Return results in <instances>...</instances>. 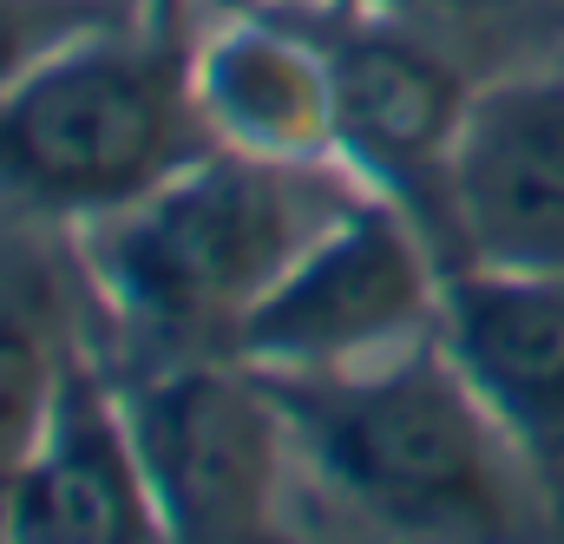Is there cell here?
<instances>
[{
	"mask_svg": "<svg viewBox=\"0 0 564 544\" xmlns=\"http://www.w3.org/2000/svg\"><path fill=\"white\" fill-rule=\"evenodd\" d=\"M263 381L295 459L381 544H564L558 492L440 335L368 368Z\"/></svg>",
	"mask_w": 564,
	"mask_h": 544,
	"instance_id": "6da1fadb",
	"label": "cell"
},
{
	"mask_svg": "<svg viewBox=\"0 0 564 544\" xmlns=\"http://www.w3.org/2000/svg\"><path fill=\"white\" fill-rule=\"evenodd\" d=\"M361 191L348 164H263L204 144L144 197L79 217V270L126 361L237 355L250 308Z\"/></svg>",
	"mask_w": 564,
	"mask_h": 544,
	"instance_id": "7a4b0ae2",
	"label": "cell"
},
{
	"mask_svg": "<svg viewBox=\"0 0 564 544\" xmlns=\"http://www.w3.org/2000/svg\"><path fill=\"white\" fill-rule=\"evenodd\" d=\"M204 144L184 40L119 26L0 99V197L79 224L144 197Z\"/></svg>",
	"mask_w": 564,
	"mask_h": 544,
	"instance_id": "3957f363",
	"label": "cell"
},
{
	"mask_svg": "<svg viewBox=\"0 0 564 544\" xmlns=\"http://www.w3.org/2000/svg\"><path fill=\"white\" fill-rule=\"evenodd\" d=\"M446 257L421 217L381 191H355L250 308L237 361L263 374L368 368L440 335Z\"/></svg>",
	"mask_w": 564,
	"mask_h": 544,
	"instance_id": "277c9868",
	"label": "cell"
},
{
	"mask_svg": "<svg viewBox=\"0 0 564 544\" xmlns=\"http://www.w3.org/2000/svg\"><path fill=\"white\" fill-rule=\"evenodd\" d=\"M139 426L171 544H270L282 532V479L295 459L289 420L237 355L112 361Z\"/></svg>",
	"mask_w": 564,
	"mask_h": 544,
	"instance_id": "5b68a950",
	"label": "cell"
},
{
	"mask_svg": "<svg viewBox=\"0 0 564 544\" xmlns=\"http://www.w3.org/2000/svg\"><path fill=\"white\" fill-rule=\"evenodd\" d=\"M328 40L335 59V157L381 197L408 204L421 230L440 243L446 275L459 270L453 250V151L466 132L479 79L453 53H440L426 33L381 13H341V20H308Z\"/></svg>",
	"mask_w": 564,
	"mask_h": 544,
	"instance_id": "8992f818",
	"label": "cell"
},
{
	"mask_svg": "<svg viewBox=\"0 0 564 544\" xmlns=\"http://www.w3.org/2000/svg\"><path fill=\"white\" fill-rule=\"evenodd\" d=\"M0 544H171L126 388L79 335L66 348L46 439L7 499Z\"/></svg>",
	"mask_w": 564,
	"mask_h": 544,
	"instance_id": "52a82bcc",
	"label": "cell"
},
{
	"mask_svg": "<svg viewBox=\"0 0 564 544\" xmlns=\"http://www.w3.org/2000/svg\"><path fill=\"white\" fill-rule=\"evenodd\" d=\"M446 204L459 270L564 275V66L492 73L473 93Z\"/></svg>",
	"mask_w": 564,
	"mask_h": 544,
	"instance_id": "ba28073f",
	"label": "cell"
},
{
	"mask_svg": "<svg viewBox=\"0 0 564 544\" xmlns=\"http://www.w3.org/2000/svg\"><path fill=\"white\" fill-rule=\"evenodd\" d=\"M191 112L217 151L263 164H341L335 157V59L328 40L276 7L217 0L184 40Z\"/></svg>",
	"mask_w": 564,
	"mask_h": 544,
	"instance_id": "9c48e42d",
	"label": "cell"
},
{
	"mask_svg": "<svg viewBox=\"0 0 564 544\" xmlns=\"http://www.w3.org/2000/svg\"><path fill=\"white\" fill-rule=\"evenodd\" d=\"M440 341L564 505V275L492 263L453 270Z\"/></svg>",
	"mask_w": 564,
	"mask_h": 544,
	"instance_id": "30bf717a",
	"label": "cell"
},
{
	"mask_svg": "<svg viewBox=\"0 0 564 544\" xmlns=\"http://www.w3.org/2000/svg\"><path fill=\"white\" fill-rule=\"evenodd\" d=\"M73 335L40 302H0V519L26 472V459L46 439V420L59 401Z\"/></svg>",
	"mask_w": 564,
	"mask_h": 544,
	"instance_id": "8fae6325",
	"label": "cell"
},
{
	"mask_svg": "<svg viewBox=\"0 0 564 544\" xmlns=\"http://www.w3.org/2000/svg\"><path fill=\"white\" fill-rule=\"evenodd\" d=\"M119 26H151V0H0V99L59 53Z\"/></svg>",
	"mask_w": 564,
	"mask_h": 544,
	"instance_id": "7c38bea8",
	"label": "cell"
},
{
	"mask_svg": "<svg viewBox=\"0 0 564 544\" xmlns=\"http://www.w3.org/2000/svg\"><path fill=\"white\" fill-rule=\"evenodd\" d=\"M237 7H276V13H295V20H341V13H381L394 0H237Z\"/></svg>",
	"mask_w": 564,
	"mask_h": 544,
	"instance_id": "4fadbf2b",
	"label": "cell"
},
{
	"mask_svg": "<svg viewBox=\"0 0 564 544\" xmlns=\"http://www.w3.org/2000/svg\"><path fill=\"white\" fill-rule=\"evenodd\" d=\"M197 7H204V0H151V26H158L164 40H191Z\"/></svg>",
	"mask_w": 564,
	"mask_h": 544,
	"instance_id": "5bb4252c",
	"label": "cell"
},
{
	"mask_svg": "<svg viewBox=\"0 0 564 544\" xmlns=\"http://www.w3.org/2000/svg\"><path fill=\"white\" fill-rule=\"evenodd\" d=\"M270 544H315V538H295V532H276Z\"/></svg>",
	"mask_w": 564,
	"mask_h": 544,
	"instance_id": "9a60e30c",
	"label": "cell"
},
{
	"mask_svg": "<svg viewBox=\"0 0 564 544\" xmlns=\"http://www.w3.org/2000/svg\"><path fill=\"white\" fill-rule=\"evenodd\" d=\"M539 7H552V13H558V20H564V0H539Z\"/></svg>",
	"mask_w": 564,
	"mask_h": 544,
	"instance_id": "2e32d148",
	"label": "cell"
}]
</instances>
